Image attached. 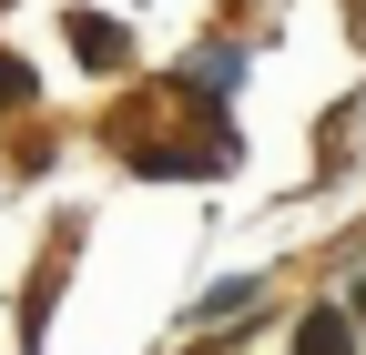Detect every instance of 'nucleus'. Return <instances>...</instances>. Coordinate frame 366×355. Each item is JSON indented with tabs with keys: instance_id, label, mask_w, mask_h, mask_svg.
<instances>
[{
	"instance_id": "1",
	"label": "nucleus",
	"mask_w": 366,
	"mask_h": 355,
	"mask_svg": "<svg viewBox=\"0 0 366 355\" xmlns=\"http://www.w3.org/2000/svg\"><path fill=\"white\" fill-rule=\"evenodd\" d=\"M71 51H81L92 71H122V61H132V41H122L102 11H71Z\"/></svg>"
},
{
	"instance_id": "2",
	"label": "nucleus",
	"mask_w": 366,
	"mask_h": 355,
	"mask_svg": "<svg viewBox=\"0 0 366 355\" xmlns=\"http://www.w3.org/2000/svg\"><path fill=\"white\" fill-rule=\"evenodd\" d=\"M295 355H356V325L336 315V304H315V315L295 325Z\"/></svg>"
},
{
	"instance_id": "3",
	"label": "nucleus",
	"mask_w": 366,
	"mask_h": 355,
	"mask_svg": "<svg viewBox=\"0 0 366 355\" xmlns=\"http://www.w3.org/2000/svg\"><path fill=\"white\" fill-rule=\"evenodd\" d=\"M254 294H264V274H234V284H214V294L194 304V325H234V315H244Z\"/></svg>"
},
{
	"instance_id": "4",
	"label": "nucleus",
	"mask_w": 366,
	"mask_h": 355,
	"mask_svg": "<svg viewBox=\"0 0 366 355\" xmlns=\"http://www.w3.org/2000/svg\"><path fill=\"white\" fill-rule=\"evenodd\" d=\"M11 102H31V61H21V51H0V112H11Z\"/></svg>"
},
{
	"instance_id": "5",
	"label": "nucleus",
	"mask_w": 366,
	"mask_h": 355,
	"mask_svg": "<svg viewBox=\"0 0 366 355\" xmlns=\"http://www.w3.org/2000/svg\"><path fill=\"white\" fill-rule=\"evenodd\" d=\"M356 315H366V284H356Z\"/></svg>"
}]
</instances>
